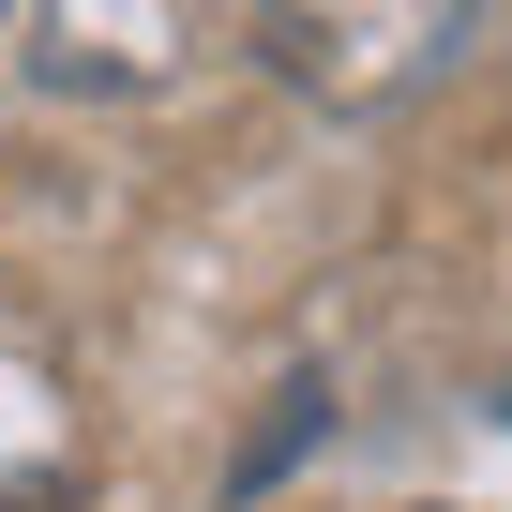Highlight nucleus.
<instances>
[{
    "instance_id": "f03ea898",
    "label": "nucleus",
    "mask_w": 512,
    "mask_h": 512,
    "mask_svg": "<svg viewBox=\"0 0 512 512\" xmlns=\"http://www.w3.org/2000/svg\"><path fill=\"white\" fill-rule=\"evenodd\" d=\"M0 512H76V497L61 482H0Z\"/></svg>"
},
{
    "instance_id": "f257e3e1",
    "label": "nucleus",
    "mask_w": 512,
    "mask_h": 512,
    "mask_svg": "<svg viewBox=\"0 0 512 512\" xmlns=\"http://www.w3.org/2000/svg\"><path fill=\"white\" fill-rule=\"evenodd\" d=\"M317 422H332V392H317V377H287V392H272V422H256V452H241V497L272 482V467H287V452H302Z\"/></svg>"
}]
</instances>
